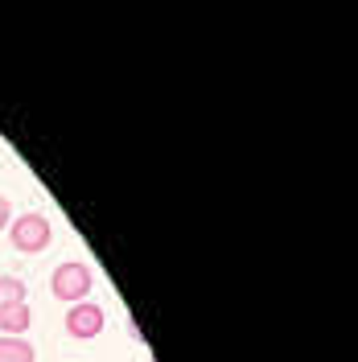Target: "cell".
<instances>
[{
	"instance_id": "52a82bcc",
	"label": "cell",
	"mask_w": 358,
	"mask_h": 362,
	"mask_svg": "<svg viewBox=\"0 0 358 362\" xmlns=\"http://www.w3.org/2000/svg\"><path fill=\"white\" fill-rule=\"evenodd\" d=\"M8 223H13V202L0 194V230H8Z\"/></svg>"
},
{
	"instance_id": "277c9868",
	"label": "cell",
	"mask_w": 358,
	"mask_h": 362,
	"mask_svg": "<svg viewBox=\"0 0 358 362\" xmlns=\"http://www.w3.org/2000/svg\"><path fill=\"white\" fill-rule=\"evenodd\" d=\"M29 325H33V309H29V300L0 309V334H4V338H21Z\"/></svg>"
},
{
	"instance_id": "6da1fadb",
	"label": "cell",
	"mask_w": 358,
	"mask_h": 362,
	"mask_svg": "<svg viewBox=\"0 0 358 362\" xmlns=\"http://www.w3.org/2000/svg\"><path fill=\"white\" fill-rule=\"evenodd\" d=\"M91 288H95V272L83 259H62L58 268L50 272V293L58 296V300H67V305L87 300Z\"/></svg>"
},
{
	"instance_id": "5b68a950",
	"label": "cell",
	"mask_w": 358,
	"mask_h": 362,
	"mask_svg": "<svg viewBox=\"0 0 358 362\" xmlns=\"http://www.w3.org/2000/svg\"><path fill=\"white\" fill-rule=\"evenodd\" d=\"M0 362H37V350L25 338H0Z\"/></svg>"
},
{
	"instance_id": "7a4b0ae2",
	"label": "cell",
	"mask_w": 358,
	"mask_h": 362,
	"mask_svg": "<svg viewBox=\"0 0 358 362\" xmlns=\"http://www.w3.org/2000/svg\"><path fill=\"white\" fill-rule=\"evenodd\" d=\"M50 239H54V226H50V218L42 210H25V214H17L8 223V243L21 255H42L50 247Z\"/></svg>"
},
{
	"instance_id": "8992f818",
	"label": "cell",
	"mask_w": 358,
	"mask_h": 362,
	"mask_svg": "<svg viewBox=\"0 0 358 362\" xmlns=\"http://www.w3.org/2000/svg\"><path fill=\"white\" fill-rule=\"evenodd\" d=\"M21 300H29V288H25L21 276H0V309L21 305Z\"/></svg>"
},
{
	"instance_id": "3957f363",
	"label": "cell",
	"mask_w": 358,
	"mask_h": 362,
	"mask_svg": "<svg viewBox=\"0 0 358 362\" xmlns=\"http://www.w3.org/2000/svg\"><path fill=\"white\" fill-rule=\"evenodd\" d=\"M67 334L79 341H91L103 334V325H108V313H103V305H95V300H79V305H70L67 309Z\"/></svg>"
}]
</instances>
